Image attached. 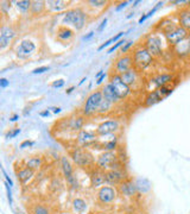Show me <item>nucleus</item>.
<instances>
[{"label": "nucleus", "mask_w": 190, "mask_h": 214, "mask_svg": "<svg viewBox=\"0 0 190 214\" xmlns=\"http://www.w3.org/2000/svg\"><path fill=\"white\" fill-rule=\"evenodd\" d=\"M108 82L113 86L114 91L116 92V94L119 95V98L121 100L127 99L129 95L132 94V89L122 81L121 76L114 73H109L108 75Z\"/></svg>", "instance_id": "8"}, {"label": "nucleus", "mask_w": 190, "mask_h": 214, "mask_svg": "<svg viewBox=\"0 0 190 214\" xmlns=\"http://www.w3.org/2000/svg\"><path fill=\"white\" fill-rule=\"evenodd\" d=\"M50 68L47 67V66H44V67H39V68H36V69H34L32 70V74H43L45 73V72H48Z\"/></svg>", "instance_id": "44"}, {"label": "nucleus", "mask_w": 190, "mask_h": 214, "mask_svg": "<svg viewBox=\"0 0 190 214\" xmlns=\"http://www.w3.org/2000/svg\"><path fill=\"white\" fill-rule=\"evenodd\" d=\"M19 133H20V128L16 127V128H13V130H11L10 132H7V133H6V138H14L16 136H18Z\"/></svg>", "instance_id": "42"}, {"label": "nucleus", "mask_w": 190, "mask_h": 214, "mask_svg": "<svg viewBox=\"0 0 190 214\" xmlns=\"http://www.w3.org/2000/svg\"><path fill=\"white\" fill-rule=\"evenodd\" d=\"M16 36H17V32L13 27L6 25V24H2L1 29H0V49L5 50L11 44V42L13 40Z\"/></svg>", "instance_id": "16"}, {"label": "nucleus", "mask_w": 190, "mask_h": 214, "mask_svg": "<svg viewBox=\"0 0 190 214\" xmlns=\"http://www.w3.org/2000/svg\"><path fill=\"white\" fill-rule=\"evenodd\" d=\"M18 118H19V115L18 114H13L11 118H10V120L11 121H16V120H18Z\"/></svg>", "instance_id": "55"}, {"label": "nucleus", "mask_w": 190, "mask_h": 214, "mask_svg": "<svg viewBox=\"0 0 190 214\" xmlns=\"http://www.w3.org/2000/svg\"><path fill=\"white\" fill-rule=\"evenodd\" d=\"M97 134L88 130H82L80 132H77L76 134V144L77 147H94L95 144L97 143Z\"/></svg>", "instance_id": "12"}, {"label": "nucleus", "mask_w": 190, "mask_h": 214, "mask_svg": "<svg viewBox=\"0 0 190 214\" xmlns=\"http://www.w3.org/2000/svg\"><path fill=\"white\" fill-rule=\"evenodd\" d=\"M2 173H4V176H5V179H6V182H8V183H10L11 186H12V184H13V183H12V180H11V179H10V177L7 176V174L5 173V170H2Z\"/></svg>", "instance_id": "53"}, {"label": "nucleus", "mask_w": 190, "mask_h": 214, "mask_svg": "<svg viewBox=\"0 0 190 214\" xmlns=\"http://www.w3.org/2000/svg\"><path fill=\"white\" fill-rule=\"evenodd\" d=\"M50 109H52V112H54L55 114L60 113L61 112V107H51Z\"/></svg>", "instance_id": "54"}, {"label": "nucleus", "mask_w": 190, "mask_h": 214, "mask_svg": "<svg viewBox=\"0 0 190 214\" xmlns=\"http://www.w3.org/2000/svg\"><path fill=\"white\" fill-rule=\"evenodd\" d=\"M86 117L82 115L81 112L77 114H74L73 117H69V127H70V131L73 132H80L83 130L84 126V123H86Z\"/></svg>", "instance_id": "22"}, {"label": "nucleus", "mask_w": 190, "mask_h": 214, "mask_svg": "<svg viewBox=\"0 0 190 214\" xmlns=\"http://www.w3.org/2000/svg\"><path fill=\"white\" fill-rule=\"evenodd\" d=\"M47 11V4L45 1H42V0H34L32 1V5H31V10H30V13L32 16H41Z\"/></svg>", "instance_id": "29"}, {"label": "nucleus", "mask_w": 190, "mask_h": 214, "mask_svg": "<svg viewBox=\"0 0 190 214\" xmlns=\"http://www.w3.org/2000/svg\"><path fill=\"white\" fill-rule=\"evenodd\" d=\"M8 85H10V82L7 81V79H5V77L0 79V87L1 88H6Z\"/></svg>", "instance_id": "49"}, {"label": "nucleus", "mask_w": 190, "mask_h": 214, "mask_svg": "<svg viewBox=\"0 0 190 214\" xmlns=\"http://www.w3.org/2000/svg\"><path fill=\"white\" fill-rule=\"evenodd\" d=\"M87 4H88L89 7L97 10V8H105L107 6L108 1H105V0H90V1H87Z\"/></svg>", "instance_id": "37"}, {"label": "nucleus", "mask_w": 190, "mask_h": 214, "mask_svg": "<svg viewBox=\"0 0 190 214\" xmlns=\"http://www.w3.org/2000/svg\"><path fill=\"white\" fill-rule=\"evenodd\" d=\"M32 214H50V211H49V208L43 205H36Z\"/></svg>", "instance_id": "38"}, {"label": "nucleus", "mask_w": 190, "mask_h": 214, "mask_svg": "<svg viewBox=\"0 0 190 214\" xmlns=\"http://www.w3.org/2000/svg\"><path fill=\"white\" fill-rule=\"evenodd\" d=\"M134 214H149L147 212H145V211H138V212H136Z\"/></svg>", "instance_id": "58"}, {"label": "nucleus", "mask_w": 190, "mask_h": 214, "mask_svg": "<svg viewBox=\"0 0 190 214\" xmlns=\"http://www.w3.org/2000/svg\"><path fill=\"white\" fill-rule=\"evenodd\" d=\"M174 53L176 54V56H178L179 58H185L190 56V36L184 40L183 42H181L179 44H177L176 47L172 48Z\"/></svg>", "instance_id": "23"}, {"label": "nucleus", "mask_w": 190, "mask_h": 214, "mask_svg": "<svg viewBox=\"0 0 190 214\" xmlns=\"http://www.w3.org/2000/svg\"><path fill=\"white\" fill-rule=\"evenodd\" d=\"M102 100H103V96H102L101 89H96L94 92H92L83 102V106L81 107V111H80L81 114L84 115L86 118L96 115Z\"/></svg>", "instance_id": "5"}, {"label": "nucleus", "mask_w": 190, "mask_h": 214, "mask_svg": "<svg viewBox=\"0 0 190 214\" xmlns=\"http://www.w3.org/2000/svg\"><path fill=\"white\" fill-rule=\"evenodd\" d=\"M106 24H107V18H105V19L101 21V24L99 25V27H97V32H101V31H103V29L106 27Z\"/></svg>", "instance_id": "48"}, {"label": "nucleus", "mask_w": 190, "mask_h": 214, "mask_svg": "<svg viewBox=\"0 0 190 214\" xmlns=\"http://www.w3.org/2000/svg\"><path fill=\"white\" fill-rule=\"evenodd\" d=\"M56 38L61 42H69L70 40H73L75 36V30L66 25H61V26L57 29V32H56Z\"/></svg>", "instance_id": "25"}, {"label": "nucleus", "mask_w": 190, "mask_h": 214, "mask_svg": "<svg viewBox=\"0 0 190 214\" xmlns=\"http://www.w3.org/2000/svg\"><path fill=\"white\" fill-rule=\"evenodd\" d=\"M34 174V170L30 169L27 167L20 168L19 170H16V175H17V180L20 182L21 184H25L26 182H29L30 179H32V176Z\"/></svg>", "instance_id": "28"}, {"label": "nucleus", "mask_w": 190, "mask_h": 214, "mask_svg": "<svg viewBox=\"0 0 190 214\" xmlns=\"http://www.w3.org/2000/svg\"><path fill=\"white\" fill-rule=\"evenodd\" d=\"M125 34H127V32H122V31H121V32H119V34L115 35L114 37H112V38H109L108 40H106L105 43H102L101 45L97 48V50H99V51H101V50H103V49H105L106 47H108V45H111L112 43H114V42H119V40H120V38H121V37H122V36H124Z\"/></svg>", "instance_id": "34"}, {"label": "nucleus", "mask_w": 190, "mask_h": 214, "mask_svg": "<svg viewBox=\"0 0 190 214\" xmlns=\"http://www.w3.org/2000/svg\"><path fill=\"white\" fill-rule=\"evenodd\" d=\"M177 21L181 26L190 32V4L182 6L176 14Z\"/></svg>", "instance_id": "19"}, {"label": "nucleus", "mask_w": 190, "mask_h": 214, "mask_svg": "<svg viewBox=\"0 0 190 214\" xmlns=\"http://www.w3.org/2000/svg\"><path fill=\"white\" fill-rule=\"evenodd\" d=\"M101 93H102L103 99L108 100L109 102H112L113 105H116V104H119V102L121 101V99L119 98V95L116 94V92L114 91L113 86H112L109 82H107L106 85H103V86H102Z\"/></svg>", "instance_id": "21"}, {"label": "nucleus", "mask_w": 190, "mask_h": 214, "mask_svg": "<svg viewBox=\"0 0 190 214\" xmlns=\"http://www.w3.org/2000/svg\"><path fill=\"white\" fill-rule=\"evenodd\" d=\"M116 147H118V138L116 137L106 142V143H102V149H105L106 151H115Z\"/></svg>", "instance_id": "35"}, {"label": "nucleus", "mask_w": 190, "mask_h": 214, "mask_svg": "<svg viewBox=\"0 0 190 214\" xmlns=\"http://www.w3.org/2000/svg\"><path fill=\"white\" fill-rule=\"evenodd\" d=\"M87 17L88 14L81 7H75V8H69L63 13L62 18V25H66L76 31H80L87 24Z\"/></svg>", "instance_id": "2"}, {"label": "nucleus", "mask_w": 190, "mask_h": 214, "mask_svg": "<svg viewBox=\"0 0 190 214\" xmlns=\"http://www.w3.org/2000/svg\"><path fill=\"white\" fill-rule=\"evenodd\" d=\"M36 48V44L31 40H23L16 48V55L21 60H25L34 55Z\"/></svg>", "instance_id": "15"}, {"label": "nucleus", "mask_w": 190, "mask_h": 214, "mask_svg": "<svg viewBox=\"0 0 190 214\" xmlns=\"http://www.w3.org/2000/svg\"><path fill=\"white\" fill-rule=\"evenodd\" d=\"M47 4V10L50 12H61L67 10L68 11V7L70 1H64V0H48L45 1Z\"/></svg>", "instance_id": "24"}, {"label": "nucleus", "mask_w": 190, "mask_h": 214, "mask_svg": "<svg viewBox=\"0 0 190 214\" xmlns=\"http://www.w3.org/2000/svg\"><path fill=\"white\" fill-rule=\"evenodd\" d=\"M133 68V57H132V54H121L115 61H114V64H113V70L111 73L118 74V75H122L124 73L129 72V69Z\"/></svg>", "instance_id": "10"}, {"label": "nucleus", "mask_w": 190, "mask_h": 214, "mask_svg": "<svg viewBox=\"0 0 190 214\" xmlns=\"http://www.w3.org/2000/svg\"><path fill=\"white\" fill-rule=\"evenodd\" d=\"M96 167L109 170V169H121L125 168L122 164V160H120L119 155L115 151H103L96 158Z\"/></svg>", "instance_id": "4"}, {"label": "nucleus", "mask_w": 190, "mask_h": 214, "mask_svg": "<svg viewBox=\"0 0 190 214\" xmlns=\"http://www.w3.org/2000/svg\"><path fill=\"white\" fill-rule=\"evenodd\" d=\"M163 36L166 40V43L174 48L176 47L177 44H179L181 42H183L184 40H187L190 36V32H188L185 29H183L178 24V25L172 27L171 30H169L168 32H165Z\"/></svg>", "instance_id": "7"}, {"label": "nucleus", "mask_w": 190, "mask_h": 214, "mask_svg": "<svg viewBox=\"0 0 190 214\" xmlns=\"http://www.w3.org/2000/svg\"><path fill=\"white\" fill-rule=\"evenodd\" d=\"M119 130H120V121L118 119H109V120L102 121L95 128V133L97 134V137H105V136L116 133Z\"/></svg>", "instance_id": "11"}, {"label": "nucleus", "mask_w": 190, "mask_h": 214, "mask_svg": "<svg viewBox=\"0 0 190 214\" xmlns=\"http://www.w3.org/2000/svg\"><path fill=\"white\" fill-rule=\"evenodd\" d=\"M129 179V175L126 173V169H109L106 170V183H108L111 186H119L121 182Z\"/></svg>", "instance_id": "13"}, {"label": "nucleus", "mask_w": 190, "mask_h": 214, "mask_svg": "<svg viewBox=\"0 0 190 214\" xmlns=\"http://www.w3.org/2000/svg\"><path fill=\"white\" fill-rule=\"evenodd\" d=\"M34 144V142L32 141H24L23 143L20 144V147L21 149H25V147H32Z\"/></svg>", "instance_id": "46"}, {"label": "nucleus", "mask_w": 190, "mask_h": 214, "mask_svg": "<svg viewBox=\"0 0 190 214\" xmlns=\"http://www.w3.org/2000/svg\"><path fill=\"white\" fill-rule=\"evenodd\" d=\"M129 4V1H121V2L115 7V11H120V10H122V8H125Z\"/></svg>", "instance_id": "47"}, {"label": "nucleus", "mask_w": 190, "mask_h": 214, "mask_svg": "<svg viewBox=\"0 0 190 214\" xmlns=\"http://www.w3.org/2000/svg\"><path fill=\"white\" fill-rule=\"evenodd\" d=\"M133 57V68L137 69L139 73L147 70L155 62V57L149 53V50L142 44H138L132 51Z\"/></svg>", "instance_id": "3"}, {"label": "nucleus", "mask_w": 190, "mask_h": 214, "mask_svg": "<svg viewBox=\"0 0 190 214\" xmlns=\"http://www.w3.org/2000/svg\"><path fill=\"white\" fill-rule=\"evenodd\" d=\"M31 5H32V1L31 0H19V1H16V6L17 8L20 11L21 13H27L30 12L31 10Z\"/></svg>", "instance_id": "33"}, {"label": "nucleus", "mask_w": 190, "mask_h": 214, "mask_svg": "<svg viewBox=\"0 0 190 214\" xmlns=\"http://www.w3.org/2000/svg\"><path fill=\"white\" fill-rule=\"evenodd\" d=\"M11 1H7V0H4L0 2V10H1V13L6 14L8 12V10H11Z\"/></svg>", "instance_id": "39"}, {"label": "nucleus", "mask_w": 190, "mask_h": 214, "mask_svg": "<svg viewBox=\"0 0 190 214\" xmlns=\"http://www.w3.org/2000/svg\"><path fill=\"white\" fill-rule=\"evenodd\" d=\"M39 115H41V117H49V115H50V111H49V109H44V111L39 112Z\"/></svg>", "instance_id": "51"}, {"label": "nucleus", "mask_w": 190, "mask_h": 214, "mask_svg": "<svg viewBox=\"0 0 190 214\" xmlns=\"http://www.w3.org/2000/svg\"><path fill=\"white\" fill-rule=\"evenodd\" d=\"M125 43H126V40H119V42H116V43H115V44H114V45H113V47H111V48H109V49H108V51H107V54H112V53H113V51H114V50H116L118 48L122 47V45H124Z\"/></svg>", "instance_id": "40"}, {"label": "nucleus", "mask_w": 190, "mask_h": 214, "mask_svg": "<svg viewBox=\"0 0 190 214\" xmlns=\"http://www.w3.org/2000/svg\"><path fill=\"white\" fill-rule=\"evenodd\" d=\"M116 196H118L116 188L111 186H102L96 193V200L102 206H108L116 200Z\"/></svg>", "instance_id": "9"}, {"label": "nucleus", "mask_w": 190, "mask_h": 214, "mask_svg": "<svg viewBox=\"0 0 190 214\" xmlns=\"http://www.w3.org/2000/svg\"><path fill=\"white\" fill-rule=\"evenodd\" d=\"M163 100V96L161 95V93L158 92V89H153V91H150L149 93L146 94L145 99H144V107H152L153 105H156L158 102Z\"/></svg>", "instance_id": "27"}, {"label": "nucleus", "mask_w": 190, "mask_h": 214, "mask_svg": "<svg viewBox=\"0 0 190 214\" xmlns=\"http://www.w3.org/2000/svg\"><path fill=\"white\" fill-rule=\"evenodd\" d=\"M73 209L76 214H83L87 209V202L81 198H76L73 201Z\"/></svg>", "instance_id": "31"}, {"label": "nucleus", "mask_w": 190, "mask_h": 214, "mask_svg": "<svg viewBox=\"0 0 190 214\" xmlns=\"http://www.w3.org/2000/svg\"><path fill=\"white\" fill-rule=\"evenodd\" d=\"M116 190H118V193H120L126 198H133L138 192V187H137L136 182L131 177H129L116 187Z\"/></svg>", "instance_id": "17"}, {"label": "nucleus", "mask_w": 190, "mask_h": 214, "mask_svg": "<svg viewBox=\"0 0 190 214\" xmlns=\"http://www.w3.org/2000/svg\"><path fill=\"white\" fill-rule=\"evenodd\" d=\"M89 179H90V186L93 188L102 187L106 183V170L95 167L90 173H89Z\"/></svg>", "instance_id": "18"}, {"label": "nucleus", "mask_w": 190, "mask_h": 214, "mask_svg": "<svg viewBox=\"0 0 190 214\" xmlns=\"http://www.w3.org/2000/svg\"><path fill=\"white\" fill-rule=\"evenodd\" d=\"M142 45L149 50V53L155 57L159 58L163 56L164 48H163V40L162 37L157 34H149L142 42Z\"/></svg>", "instance_id": "6"}, {"label": "nucleus", "mask_w": 190, "mask_h": 214, "mask_svg": "<svg viewBox=\"0 0 190 214\" xmlns=\"http://www.w3.org/2000/svg\"><path fill=\"white\" fill-rule=\"evenodd\" d=\"M140 74L142 73H139L137 69L132 68V69H129V72L124 73L122 75H120V76H121L122 81H124L131 89H133V88L137 87V85H138L139 81H140Z\"/></svg>", "instance_id": "20"}, {"label": "nucleus", "mask_w": 190, "mask_h": 214, "mask_svg": "<svg viewBox=\"0 0 190 214\" xmlns=\"http://www.w3.org/2000/svg\"><path fill=\"white\" fill-rule=\"evenodd\" d=\"M42 164H43L42 157H39V156H32V157H30V158L26 160L25 167L30 168V169H32V170L36 171V170H38V169L42 167Z\"/></svg>", "instance_id": "30"}, {"label": "nucleus", "mask_w": 190, "mask_h": 214, "mask_svg": "<svg viewBox=\"0 0 190 214\" xmlns=\"http://www.w3.org/2000/svg\"><path fill=\"white\" fill-rule=\"evenodd\" d=\"M163 4H164V2H158V4H157L156 6L153 7V8L151 10V11H149V12H147L146 14L142 16V17H140V19L138 20V23H139V24H142V23H144V21L147 19V18H150L151 16H153V14L156 13V12L158 11V10H159V8H161V7L163 6Z\"/></svg>", "instance_id": "36"}, {"label": "nucleus", "mask_w": 190, "mask_h": 214, "mask_svg": "<svg viewBox=\"0 0 190 214\" xmlns=\"http://www.w3.org/2000/svg\"><path fill=\"white\" fill-rule=\"evenodd\" d=\"M64 86V80L63 79H58V80L54 81L52 83H51V87L54 88H61Z\"/></svg>", "instance_id": "43"}, {"label": "nucleus", "mask_w": 190, "mask_h": 214, "mask_svg": "<svg viewBox=\"0 0 190 214\" xmlns=\"http://www.w3.org/2000/svg\"><path fill=\"white\" fill-rule=\"evenodd\" d=\"M102 74H105V73H103V70H100L99 73H97V74H96V75H95V77H96V80H97V79H99V77L101 76Z\"/></svg>", "instance_id": "57"}, {"label": "nucleus", "mask_w": 190, "mask_h": 214, "mask_svg": "<svg viewBox=\"0 0 190 214\" xmlns=\"http://www.w3.org/2000/svg\"><path fill=\"white\" fill-rule=\"evenodd\" d=\"M133 4H134V5H133V6H137V5H138V4H140V1H134V2H133Z\"/></svg>", "instance_id": "59"}, {"label": "nucleus", "mask_w": 190, "mask_h": 214, "mask_svg": "<svg viewBox=\"0 0 190 214\" xmlns=\"http://www.w3.org/2000/svg\"><path fill=\"white\" fill-rule=\"evenodd\" d=\"M93 214H105V213H102V212H96V213H93Z\"/></svg>", "instance_id": "60"}, {"label": "nucleus", "mask_w": 190, "mask_h": 214, "mask_svg": "<svg viewBox=\"0 0 190 214\" xmlns=\"http://www.w3.org/2000/svg\"><path fill=\"white\" fill-rule=\"evenodd\" d=\"M105 79H106V74H102L101 76H100V77H99V79L96 80V83H97V85H101L102 81L105 80Z\"/></svg>", "instance_id": "52"}, {"label": "nucleus", "mask_w": 190, "mask_h": 214, "mask_svg": "<svg viewBox=\"0 0 190 214\" xmlns=\"http://www.w3.org/2000/svg\"><path fill=\"white\" fill-rule=\"evenodd\" d=\"M133 45V40H127L124 45L121 47V54H127L129 50L131 49V47Z\"/></svg>", "instance_id": "41"}, {"label": "nucleus", "mask_w": 190, "mask_h": 214, "mask_svg": "<svg viewBox=\"0 0 190 214\" xmlns=\"http://www.w3.org/2000/svg\"><path fill=\"white\" fill-rule=\"evenodd\" d=\"M61 168L62 171H63V175L67 180V183H68L70 187H77V180L74 176V168H73V164L69 160V158L67 156H62L61 157Z\"/></svg>", "instance_id": "14"}, {"label": "nucleus", "mask_w": 190, "mask_h": 214, "mask_svg": "<svg viewBox=\"0 0 190 214\" xmlns=\"http://www.w3.org/2000/svg\"><path fill=\"white\" fill-rule=\"evenodd\" d=\"M94 35H95V31H90V32H88V35L83 36V38H82V40H90V38H92Z\"/></svg>", "instance_id": "50"}, {"label": "nucleus", "mask_w": 190, "mask_h": 214, "mask_svg": "<svg viewBox=\"0 0 190 214\" xmlns=\"http://www.w3.org/2000/svg\"><path fill=\"white\" fill-rule=\"evenodd\" d=\"M113 106H114V105H113L112 102H109L108 100L103 99V100L101 101V104H100V106H99V109H97L96 115H105V114L109 113V112L112 111Z\"/></svg>", "instance_id": "32"}, {"label": "nucleus", "mask_w": 190, "mask_h": 214, "mask_svg": "<svg viewBox=\"0 0 190 214\" xmlns=\"http://www.w3.org/2000/svg\"><path fill=\"white\" fill-rule=\"evenodd\" d=\"M172 79L174 76L171 74H161V75H157L155 77L151 79V85H153L155 89H158V88L163 87L165 85H169L172 82Z\"/></svg>", "instance_id": "26"}, {"label": "nucleus", "mask_w": 190, "mask_h": 214, "mask_svg": "<svg viewBox=\"0 0 190 214\" xmlns=\"http://www.w3.org/2000/svg\"><path fill=\"white\" fill-rule=\"evenodd\" d=\"M5 187H6V190H7V196H8V201L10 203H12V193H11V184L8 182H5Z\"/></svg>", "instance_id": "45"}, {"label": "nucleus", "mask_w": 190, "mask_h": 214, "mask_svg": "<svg viewBox=\"0 0 190 214\" xmlns=\"http://www.w3.org/2000/svg\"><path fill=\"white\" fill-rule=\"evenodd\" d=\"M74 89H75L74 86H73V87H69L68 89L66 91V94H70V93H71V92H73V91H74Z\"/></svg>", "instance_id": "56"}, {"label": "nucleus", "mask_w": 190, "mask_h": 214, "mask_svg": "<svg viewBox=\"0 0 190 214\" xmlns=\"http://www.w3.org/2000/svg\"><path fill=\"white\" fill-rule=\"evenodd\" d=\"M69 156L73 160L77 167L82 168L90 173L96 167V160L94 158V155L89 151L88 147H75L69 151Z\"/></svg>", "instance_id": "1"}]
</instances>
